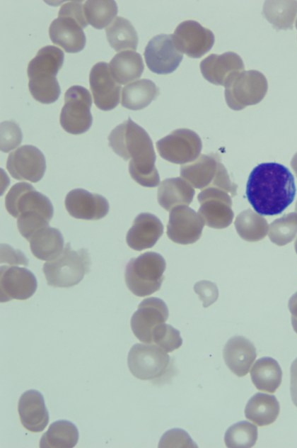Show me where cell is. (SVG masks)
<instances>
[{
    "label": "cell",
    "instance_id": "cell-1",
    "mask_svg": "<svg viewBox=\"0 0 297 448\" xmlns=\"http://www.w3.org/2000/svg\"><path fill=\"white\" fill-rule=\"evenodd\" d=\"M295 180L285 166L276 162L262 163L250 172L246 196L254 210L263 215L281 213L294 200Z\"/></svg>",
    "mask_w": 297,
    "mask_h": 448
},
{
    "label": "cell",
    "instance_id": "cell-2",
    "mask_svg": "<svg viewBox=\"0 0 297 448\" xmlns=\"http://www.w3.org/2000/svg\"><path fill=\"white\" fill-rule=\"evenodd\" d=\"M108 141L117 155L124 160L130 159L129 172L136 182L146 187L159 184L153 142L142 127L128 118L111 131Z\"/></svg>",
    "mask_w": 297,
    "mask_h": 448
},
{
    "label": "cell",
    "instance_id": "cell-3",
    "mask_svg": "<svg viewBox=\"0 0 297 448\" xmlns=\"http://www.w3.org/2000/svg\"><path fill=\"white\" fill-rule=\"evenodd\" d=\"M7 211L17 218L18 229L29 241L38 230L49 226L54 208L50 200L27 182L14 184L5 198Z\"/></svg>",
    "mask_w": 297,
    "mask_h": 448
},
{
    "label": "cell",
    "instance_id": "cell-4",
    "mask_svg": "<svg viewBox=\"0 0 297 448\" xmlns=\"http://www.w3.org/2000/svg\"><path fill=\"white\" fill-rule=\"evenodd\" d=\"M63 51L47 45L40 48L28 65V87L37 101L48 104L56 101L61 89L56 75L64 62Z\"/></svg>",
    "mask_w": 297,
    "mask_h": 448
},
{
    "label": "cell",
    "instance_id": "cell-5",
    "mask_svg": "<svg viewBox=\"0 0 297 448\" xmlns=\"http://www.w3.org/2000/svg\"><path fill=\"white\" fill-rule=\"evenodd\" d=\"M81 1H71L63 4L58 17L49 28V35L53 43L62 47L66 52L82 50L86 45L83 30L88 24Z\"/></svg>",
    "mask_w": 297,
    "mask_h": 448
},
{
    "label": "cell",
    "instance_id": "cell-6",
    "mask_svg": "<svg viewBox=\"0 0 297 448\" xmlns=\"http://www.w3.org/2000/svg\"><path fill=\"white\" fill-rule=\"evenodd\" d=\"M166 267L158 253L147 252L127 264L124 279L128 289L135 296L144 297L158 291L164 279Z\"/></svg>",
    "mask_w": 297,
    "mask_h": 448
},
{
    "label": "cell",
    "instance_id": "cell-7",
    "mask_svg": "<svg viewBox=\"0 0 297 448\" xmlns=\"http://www.w3.org/2000/svg\"><path fill=\"white\" fill-rule=\"evenodd\" d=\"M91 263L87 250L75 251L68 242L57 257L44 264L43 273L48 285L68 288L83 279L90 270Z\"/></svg>",
    "mask_w": 297,
    "mask_h": 448
},
{
    "label": "cell",
    "instance_id": "cell-8",
    "mask_svg": "<svg viewBox=\"0 0 297 448\" xmlns=\"http://www.w3.org/2000/svg\"><path fill=\"white\" fill-rule=\"evenodd\" d=\"M180 176L193 187L205 189L214 187L236 195L237 185L233 183L226 169L215 154L201 155L194 161L180 167Z\"/></svg>",
    "mask_w": 297,
    "mask_h": 448
},
{
    "label": "cell",
    "instance_id": "cell-9",
    "mask_svg": "<svg viewBox=\"0 0 297 448\" xmlns=\"http://www.w3.org/2000/svg\"><path fill=\"white\" fill-rule=\"evenodd\" d=\"M225 87L227 105L233 110L240 111L260 103L267 92L268 83L262 72L248 70L233 75Z\"/></svg>",
    "mask_w": 297,
    "mask_h": 448
},
{
    "label": "cell",
    "instance_id": "cell-10",
    "mask_svg": "<svg viewBox=\"0 0 297 448\" xmlns=\"http://www.w3.org/2000/svg\"><path fill=\"white\" fill-rule=\"evenodd\" d=\"M127 364L136 378L157 381L169 371L170 358L165 351L155 344L137 343L129 352Z\"/></svg>",
    "mask_w": 297,
    "mask_h": 448
},
{
    "label": "cell",
    "instance_id": "cell-11",
    "mask_svg": "<svg viewBox=\"0 0 297 448\" xmlns=\"http://www.w3.org/2000/svg\"><path fill=\"white\" fill-rule=\"evenodd\" d=\"M91 105L92 99L88 89L79 85L69 87L64 94V105L60 113L63 129L74 135L88 131L93 123Z\"/></svg>",
    "mask_w": 297,
    "mask_h": 448
},
{
    "label": "cell",
    "instance_id": "cell-12",
    "mask_svg": "<svg viewBox=\"0 0 297 448\" xmlns=\"http://www.w3.org/2000/svg\"><path fill=\"white\" fill-rule=\"evenodd\" d=\"M157 150L164 159L184 164L197 159L202 151L199 136L193 130L180 128L156 142Z\"/></svg>",
    "mask_w": 297,
    "mask_h": 448
},
{
    "label": "cell",
    "instance_id": "cell-13",
    "mask_svg": "<svg viewBox=\"0 0 297 448\" xmlns=\"http://www.w3.org/2000/svg\"><path fill=\"white\" fill-rule=\"evenodd\" d=\"M200 203L198 214L207 226L223 229L233 219L231 196L227 191L214 187L203 189L197 196Z\"/></svg>",
    "mask_w": 297,
    "mask_h": 448
},
{
    "label": "cell",
    "instance_id": "cell-14",
    "mask_svg": "<svg viewBox=\"0 0 297 448\" xmlns=\"http://www.w3.org/2000/svg\"><path fill=\"white\" fill-rule=\"evenodd\" d=\"M183 55L175 45L173 34H159L153 37L144 50V58L148 68L158 74L174 72Z\"/></svg>",
    "mask_w": 297,
    "mask_h": 448
},
{
    "label": "cell",
    "instance_id": "cell-15",
    "mask_svg": "<svg viewBox=\"0 0 297 448\" xmlns=\"http://www.w3.org/2000/svg\"><path fill=\"white\" fill-rule=\"evenodd\" d=\"M173 38L178 50L192 58H199L209 52L215 40L211 30L192 20L180 23Z\"/></svg>",
    "mask_w": 297,
    "mask_h": 448
},
{
    "label": "cell",
    "instance_id": "cell-16",
    "mask_svg": "<svg viewBox=\"0 0 297 448\" xmlns=\"http://www.w3.org/2000/svg\"><path fill=\"white\" fill-rule=\"evenodd\" d=\"M6 169L11 176L17 180L37 182L45 174L46 160L37 147L25 145L9 154Z\"/></svg>",
    "mask_w": 297,
    "mask_h": 448
},
{
    "label": "cell",
    "instance_id": "cell-17",
    "mask_svg": "<svg viewBox=\"0 0 297 448\" xmlns=\"http://www.w3.org/2000/svg\"><path fill=\"white\" fill-rule=\"evenodd\" d=\"M204 225V220L192 208L177 206L170 211L167 235L175 243L192 244L200 238Z\"/></svg>",
    "mask_w": 297,
    "mask_h": 448
},
{
    "label": "cell",
    "instance_id": "cell-18",
    "mask_svg": "<svg viewBox=\"0 0 297 448\" xmlns=\"http://www.w3.org/2000/svg\"><path fill=\"white\" fill-rule=\"evenodd\" d=\"M37 286L36 278L29 269L16 265L1 266L0 301L1 303L12 299H28L35 293Z\"/></svg>",
    "mask_w": 297,
    "mask_h": 448
},
{
    "label": "cell",
    "instance_id": "cell-19",
    "mask_svg": "<svg viewBox=\"0 0 297 448\" xmlns=\"http://www.w3.org/2000/svg\"><path fill=\"white\" fill-rule=\"evenodd\" d=\"M165 303L156 297L143 300L131 318V327L136 337L144 343H152V331L168 318Z\"/></svg>",
    "mask_w": 297,
    "mask_h": 448
},
{
    "label": "cell",
    "instance_id": "cell-20",
    "mask_svg": "<svg viewBox=\"0 0 297 448\" xmlns=\"http://www.w3.org/2000/svg\"><path fill=\"white\" fill-rule=\"evenodd\" d=\"M89 83L95 106L100 110L115 108L120 99L121 86L111 74L109 64L99 62L89 74Z\"/></svg>",
    "mask_w": 297,
    "mask_h": 448
},
{
    "label": "cell",
    "instance_id": "cell-21",
    "mask_svg": "<svg viewBox=\"0 0 297 448\" xmlns=\"http://www.w3.org/2000/svg\"><path fill=\"white\" fill-rule=\"evenodd\" d=\"M65 207L72 217L83 220H99L109 211V203L104 196L83 189H75L67 194Z\"/></svg>",
    "mask_w": 297,
    "mask_h": 448
},
{
    "label": "cell",
    "instance_id": "cell-22",
    "mask_svg": "<svg viewBox=\"0 0 297 448\" xmlns=\"http://www.w3.org/2000/svg\"><path fill=\"white\" fill-rule=\"evenodd\" d=\"M244 68L242 58L234 52L211 54L200 63V70L205 79L224 86L233 75L244 71Z\"/></svg>",
    "mask_w": 297,
    "mask_h": 448
},
{
    "label": "cell",
    "instance_id": "cell-23",
    "mask_svg": "<svg viewBox=\"0 0 297 448\" xmlns=\"http://www.w3.org/2000/svg\"><path fill=\"white\" fill-rule=\"evenodd\" d=\"M163 233L160 219L149 213H141L134 219L126 236L129 247L141 251L152 247Z\"/></svg>",
    "mask_w": 297,
    "mask_h": 448
},
{
    "label": "cell",
    "instance_id": "cell-24",
    "mask_svg": "<svg viewBox=\"0 0 297 448\" xmlns=\"http://www.w3.org/2000/svg\"><path fill=\"white\" fill-rule=\"evenodd\" d=\"M18 411L22 425L30 432H42L48 424L49 414L44 398L36 390H29L21 395Z\"/></svg>",
    "mask_w": 297,
    "mask_h": 448
},
{
    "label": "cell",
    "instance_id": "cell-25",
    "mask_svg": "<svg viewBox=\"0 0 297 448\" xmlns=\"http://www.w3.org/2000/svg\"><path fill=\"white\" fill-rule=\"evenodd\" d=\"M257 357L254 345L243 336L228 340L223 348V358L229 369L239 377L246 375Z\"/></svg>",
    "mask_w": 297,
    "mask_h": 448
},
{
    "label": "cell",
    "instance_id": "cell-26",
    "mask_svg": "<svg viewBox=\"0 0 297 448\" xmlns=\"http://www.w3.org/2000/svg\"><path fill=\"white\" fill-rule=\"evenodd\" d=\"M193 186L182 177L163 180L158 189V202L166 211L177 206H187L193 200Z\"/></svg>",
    "mask_w": 297,
    "mask_h": 448
},
{
    "label": "cell",
    "instance_id": "cell-27",
    "mask_svg": "<svg viewBox=\"0 0 297 448\" xmlns=\"http://www.w3.org/2000/svg\"><path fill=\"white\" fill-rule=\"evenodd\" d=\"M30 247L33 255L39 259L51 261L64 250V238L61 232L54 228L45 227L36 231L30 238Z\"/></svg>",
    "mask_w": 297,
    "mask_h": 448
},
{
    "label": "cell",
    "instance_id": "cell-28",
    "mask_svg": "<svg viewBox=\"0 0 297 448\" xmlns=\"http://www.w3.org/2000/svg\"><path fill=\"white\" fill-rule=\"evenodd\" d=\"M109 67L112 76L120 84H126L139 78L144 69L141 55L134 50L116 54Z\"/></svg>",
    "mask_w": 297,
    "mask_h": 448
},
{
    "label": "cell",
    "instance_id": "cell-29",
    "mask_svg": "<svg viewBox=\"0 0 297 448\" xmlns=\"http://www.w3.org/2000/svg\"><path fill=\"white\" fill-rule=\"evenodd\" d=\"M279 410V403L274 396L257 393L248 401L245 415L258 426H265L276 420Z\"/></svg>",
    "mask_w": 297,
    "mask_h": 448
},
{
    "label": "cell",
    "instance_id": "cell-30",
    "mask_svg": "<svg viewBox=\"0 0 297 448\" xmlns=\"http://www.w3.org/2000/svg\"><path fill=\"white\" fill-rule=\"evenodd\" d=\"M159 94L156 84L141 79L126 85L122 90V106L130 110H141L148 106Z\"/></svg>",
    "mask_w": 297,
    "mask_h": 448
},
{
    "label": "cell",
    "instance_id": "cell-31",
    "mask_svg": "<svg viewBox=\"0 0 297 448\" xmlns=\"http://www.w3.org/2000/svg\"><path fill=\"white\" fill-rule=\"evenodd\" d=\"M250 376L257 389L273 393L281 383L282 371L276 360L265 357L255 362L250 371Z\"/></svg>",
    "mask_w": 297,
    "mask_h": 448
},
{
    "label": "cell",
    "instance_id": "cell-32",
    "mask_svg": "<svg viewBox=\"0 0 297 448\" xmlns=\"http://www.w3.org/2000/svg\"><path fill=\"white\" fill-rule=\"evenodd\" d=\"M78 440L76 425L68 420L52 423L40 441V448H72Z\"/></svg>",
    "mask_w": 297,
    "mask_h": 448
},
{
    "label": "cell",
    "instance_id": "cell-33",
    "mask_svg": "<svg viewBox=\"0 0 297 448\" xmlns=\"http://www.w3.org/2000/svg\"><path fill=\"white\" fill-rule=\"evenodd\" d=\"M105 33L110 45L115 51L136 50L137 33L129 20L117 16L106 28Z\"/></svg>",
    "mask_w": 297,
    "mask_h": 448
},
{
    "label": "cell",
    "instance_id": "cell-34",
    "mask_svg": "<svg viewBox=\"0 0 297 448\" xmlns=\"http://www.w3.org/2000/svg\"><path fill=\"white\" fill-rule=\"evenodd\" d=\"M235 228L239 236L248 242L264 239L269 230L267 220L251 209L245 210L237 215Z\"/></svg>",
    "mask_w": 297,
    "mask_h": 448
},
{
    "label": "cell",
    "instance_id": "cell-35",
    "mask_svg": "<svg viewBox=\"0 0 297 448\" xmlns=\"http://www.w3.org/2000/svg\"><path fill=\"white\" fill-rule=\"evenodd\" d=\"M297 14V1H266L263 15L276 30L293 28Z\"/></svg>",
    "mask_w": 297,
    "mask_h": 448
},
{
    "label": "cell",
    "instance_id": "cell-36",
    "mask_svg": "<svg viewBox=\"0 0 297 448\" xmlns=\"http://www.w3.org/2000/svg\"><path fill=\"white\" fill-rule=\"evenodd\" d=\"M86 18L97 29L107 27L117 13V5L112 0H89L83 5Z\"/></svg>",
    "mask_w": 297,
    "mask_h": 448
},
{
    "label": "cell",
    "instance_id": "cell-37",
    "mask_svg": "<svg viewBox=\"0 0 297 448\" xmlns=\"http://www.w3.org/2000/svg\"><path fill=\"white\" fill-rule=\"evenodd\" d=\"M257 439V427L247 421L233 424L224 435L225 444L229 448H250L255 444Z\"/></svg>",
    "mask_w": 297,
    "mask_h": 448
},
{
    "label": "cell",
    "instance_id": "cell-38",
    "mask_svg": "<svg viewBox=\"0 0 297 448\" xmlns=\"http://www.w3.org/2000/svg\"><path fill=\"white\" fill-rule=\"evenodd\" d=\"M297 234V213H290L274 220L269 226L270 240L283 246L291 242Z\"/></svg>",
    "mask_w": 297,
    "mask_h": 448
},
{
    "label": "cell",
    "instance_id": "cell-39",
    "mask_svg": "<svg viewBox=\"0 0 297 448\" xmlns=\"http://www.w3.org/2000/svg\"><path fill=\"white\" fill-rule=\"evenodd\" d=\"M151 338L152 343L158 345L167 353L178 349L182 344L180 331L165 323L154 327Z\"/></svg>",
    "mask_w": 297,
    "mask_h": 448
},
{
    "label": "cell",
    "instance_id": "cell-40",
    "mask_svg": "<svg viewBox=\"0 0 297 448\" xmlns=\"http://www.w3.org/2000/svg\"><path fill=\"white\" fill-rule=\"evenodd\" d=\"M0 128L1 151L8 152L21 143L22 132L16 122L13 121H4L1 123Z\"/></svg>",
    "mask_w": 297,
    "mask_h": 448
},
{
    "label": "cell",
    "instance_id": "cell-41",
    "mask_svg": "<svg viewBox=\"0 0 297 448\" xmlns=\"http://www.w3.org/2000/svg\"><path fill=\"white\" fill-rule=\"evenodd\" d=\"M158 447L194 448L197 447V445L187 432L182 429L174 428L168 430L163 434L158 443Z\"/></svg>",
    "mask_w": 297,
    "mask_h": 448
},
{
    "label": "cell",
    "instance_id": "cell-42",
    "mask_svg": "<svg viewBox=\"0 0 297 448\" xmlns=\"http://www.w3.org/2000/svg\"><path fill=\"white\" fill-rule=\"evenodd\" d=\"M194 290L203 303L204 308L209 307L218 298L219 291L216 284L209 281H200L194 286Z\"/></svg>",
    "mask_w": 297,
    "mask_h": 448
},
{
    "label": "cell",
    "instance_id": "cell-43",
    "mask_svg": "<svg viewBox=\"0 0 297 448\" xmlns=\"http://www.w3.org/2000/svg\"><path fill=\"white\" fill-rule=\"evenodd\" d=\"M8 263L10 265L23 264L28 266V259L19 250H13L11 246L1 244V263Z\"/></svg>",
    "mask_w": 297,
    "mask_h": 448
},
{
    "label": "cell",
    "instance_id": "cell-44",
    "mask_svg": "<svg viewBox=\"0 0 297 448\" xmlns=\"http://www.w3.org/2000/svg\"><path fill=\"white\" fill-rule=\"evenodd\" d=\"M291 396L294 405L297 407V358L291 366Z\"/></svg>",
    "mask_w": 297,
    "mask_h": 448
},
{
    "label": "cell",
    "instance_id": "cell-45",
    "mask_svg": "<svg viewBox=\"0 0 297 448\" xmlns=\"http://www.w3.org/2000/svg\"><path fill=\"white\" fill-rule=\"evenodd\" d=\"M289 309L291 314V324L294 331L297 333V292L289 301Z\"/></svg>",
    "mask_w": 297,
    "mask_h": 448
},
{
    "label": "cell",
    "instance_id": "cell-46",
    "mask_svg": "<svg viewBox=\"0 0 297 448\" xmlns=\"http://www.w3.org/2000/svg\"><path fill=\"white\" fill-rule=\"evenodd\" d=\"M291 165L297 176V152L293 155L291 161Z\"/></svg>",
    "mask_w": 297,
    "mask_h": 448
},
{
    "label": "cell",
    "instance_id": "cell-47",
    "mask_svg": "<svg viewBox=\"0 0 297 448\" xmlns=\"http://www.w3.org/2000/svg\"><path fill=\"white\" fill-rule=\"evenodd\" d=\"M294 247H295V250H296V252L297 253V238H296V241H295V243H294Z\"/></svg>",
    "mask_w": 297,
    "mask_h": 448
},
{
    "label": "cell",
    "instance_id": "cell-48",
    "mask_svg": "<svg viewBox=\"0 0 297 448\" xmlns=\"http://www.w3.org/2000/svg\"><path fill=\"white\" fill-rule=\"evenodd\" d=\"M296 213H297V202H296Z\"/></svg>",
    "mask_w": 297,
    "mask_h": 448
},
{
    "label": "cell",
    "instance_id": "cell-49",
    "mask_svg": "<svg viewBox=\"0 0 297 448\" xmlns=\"http://www.w3.org/2000/svg\"><path fill=\"white\" fill-rule=\"evenodd\" d=\"M296 29H297V19H296Z\"/></svg>",
    "mask_w": 297,
    "mask_h": 448
}]
</instances>
